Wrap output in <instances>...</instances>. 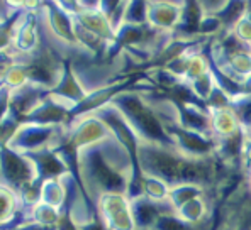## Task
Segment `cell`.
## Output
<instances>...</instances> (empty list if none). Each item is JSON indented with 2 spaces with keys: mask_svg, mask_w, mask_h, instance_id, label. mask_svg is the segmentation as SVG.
Listing matches in <instances>:
<instances>
[{
  "mask_svg": "<svg viewBox=\"0 0 251 230\" xmlns=\"http://www.w3.org/2000/svg\"><path fill=\"white\" fill-rule=\"evenodd\" d=\"M185 3H170V2H151L148 3L146 24L153 31H173L178 27L183 16Z\"/></svg>",
  "mask_w": 251,
  "mask_h": 230,
  "instance_id": "obj_2",
  "label": "cell"
},
{
  "mask_svg": "<svg viewBox=\"0 0 251 230\" xmlns=\"http://www.w3.org/2000/svg\"><path fill=\"white\" fill-rule=\"evenodd\" d=\"M245 14H246V17L251 21V2L245 3Z\"/></svg>",
  "mask_w": 251,
  "mask_h": 230,
  "instance_id": "obj_9",
  "label": "cell"
},
{
  "mask_svg": "<svg viewBox=\"0 0 251 230\" xmlns=\"http://www.w3.org/2000/svg\"><path fill=\"white\" fill-rule=\"evenodd\" d=\"M231 32L239 43L248 46L251 49V21L246 17V14H243V16L232 24Z\"/></svg>",
  "mask_w": 251,
  "mask_h": 230,
  "instance_id": "obj_8",
  "label": "cell"
},
{
  "mask_svg": "<svg viewBox=\"0 0 251 230\" xmlns=\"http://www.w3.org/2000/svg\"><path fill=\"white\" fill-rule=\"evenodd\" d=\"M31 217L34 218L36 224L43 225V227H54V225H60L61 222L60 210L53 208V207L46 205L43 202H39L38 205L32 207Z\"/></svg>",
  "mask_w": 251,
  "mask_h": 230,
  "instance_id": "obj_6",
  "label": "cell"
},
{
  "mask_svg": "<svg viewBox=\"0 0 251 230\" xmlns=\"http://www.w3.org/2000/svg\"><path fill=\"white\" fill-rule=\"evenodd\" d=\"M97 207L105 230H138L132 200L126 193H104Z\"/></svg>",
  "mask_w": 251,
  "mask_h": 230,
  "instance_id": "obj_1",
  "label": "cell"
},
{
  "mask_svg": "<svg viewBox=\"0 0 251 230\" xmlns=\"http://www.w3.org/2000/svg\"><path fill=\"white\" fill-rule=\"evenodd\" d=\"M66 186L63 184L61 178H50V180H43L41 183V202L46 205L53 207V208L60 210L63 203L66 202Z\"/></svg>",
  "mask_w": 251,
  "mask_h": 230,
  "instance_id": "obj_4",
  "label": "cell"
},
{
  "mask_svg": "<svg viewBox=\"0 0 251 230\" xmlns=\"http://www.w3.org/2000/svg\"><path fill=\"white\" fill-rule=\"evenodd\" d=\"M16 208H17L16 190H12L10 186L3 184L2 186V224L3 225L14 218Z\"/></svg>",
  "mask_w": 251,
  "mask_h": 230,
  "instance_id": "obj_7",
  "label": "cell"
},
{
  "mask_svg": "<svg viewBox=\"0 0 251 230\" xmlns=\"http://www.w3.org/2000/svg\"><path fill=\"white\" fill-rule=\"evenodd\" d=\"M175 215L185 224L195 227L197 224L204 222L205 215H207V203H205L204 196H199V198H194L190 202L183 203L182 207H178L175 210Z\"/></svg>",
  "mask_w": 251,
  "mask_h": 230,
  "instance_id": "obj_5",
  "label": "cell"
},
{
  "mask_svg": "<svg viewBox=\"0 0 251 230\" xmlns=\"http://www.w3.org/2000/svg\"><path fill=\"white\" fill-rule=\"evenodd\" d=\"M210 129L216 139H229V137H236L241 132V122H239L238 115H236L234 109L231 107H223V109H216L210 112Z\"/></svg>",
  "mask_w": 251,
  "mask_h": 230,
  "instance_id": "obj_3",
  "label": "cell"
},
{
  "mask_svg": "<svg viewBox=\"0 0 251 230\" xmlns=\"http://www.w3.org/2000/svg\"><path fill=\"white\" fill-rule=\"evenodd\" d=\"M250 190H251V174H250Z\"/></svg>",
  "mask_w": 251,
  "mask_h": 230,
  "instance_id": "obj_10",
  "label": "cell"
}]
</instances>
